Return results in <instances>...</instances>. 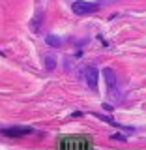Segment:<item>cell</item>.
<instances>
[{"label": "cell", "mask_w": 146, "mask_h": 150, "mask_svg": "<svg viewBox=\"0 0 146 150\" xmlns=\"http://www.w3.org/2000/svg\"><path fill=\"white\" fill-rule=\"evenodd\" d=\"M58 148L66 150H88L94 146V139L88 135H66V137L58 139Z\"/></svg>", "instance_id": "1"}, {"label": "cell", "mask_w": 146, "mask_h": 150, "mask_svg": "<svg viewBox=\"0 0 146 150\" xmlns=\"http://www.w3.org/2000/svg\"><path fill=\"white\" fill-rule=\"evenodd\" d=\"M71 9H73L75 15H88V13L97 11L99 6H97V4H92V2H86V0H75Z\"/></svg>", "instance_id": "2"}, {"label": "cell", "mask_w": 146, "mask_h": 150, "mask_svg": "<svg viewBox=\"0 0 146 150\" xmlns=\"http://www.w3.org/2000/svg\"><path fill=\"white\" fill-rule=\"evenodd\" d=\"M30 126H11V128H4L2 129V135L6 137H25V135H30L32 133Z\"/></svg>", "instance_id": "3"}, {"label": "cell", "mask_w": 146, "mask_h": 150, "mask_svg": "<svg viewBox=\"0 0 146 150\" xmlns=\"http://www.w3.org/2000/svg\"><path fill=\"white\" fill-rule=\"evenodd\" d=\"M103 79H105V83H107V92L114 94L116 84H118V75L112 71L111 68H105V69H103Z\"/></svg>", "instance_id": "4"}, {"label": "cell", "mask_w": 146, "mask_h": 150, "mask_svg": "<svg viewBox=\"0 0 146 150\" xmlns=\"http://www.w3.org/2000/svg\"><path fill=\"white\" fill-rule=\"evenodd\" d=\"M84 81H86V84L92 88V90H96L97 81H99V71H97L94 66H88V68L84 69Z\"/></svg>", "instance_id": "5"}, {"label": "cell", "mask_w": 146, "mask_h": 150, "mask_svg": "<svg viewBox=\"0 0 146 150\" xmlns=\"http://www.w3.org/2000/svg\"><path fill=\"white\" fill-rule=\"evenodd\" d=\"M41 21H43V13H37V15L30 21V28H32V32H34V34H37V32H39Z\"/></svg>", "instance_id": "6"}, {"label": "cell", "mask_w": 146, "mask_h": 150, "mask_svg": "<svg viewBox=\"0 0 146 150\" xmlns=\"http://www.w3.org/2000/svg\"><path fill=\"white\" fill-rule=\"evenodd\" d=\"M45 43L49 45V47H58L62 41H60V38H56V36H53V34H49L45 38Z\"/></svg>", "instance_id": "7"}, {"label": "cell", "mask_w": 146, "mask_h": 150, "mask_svg": "<svg viewBox=\"0 0 146 150\" xmlns=\"http://www.w3.org/2000/svg\"><path fill=\"white\" fill-rule=\"evenodd\" d=\"M45 68L47 69H54L56 68V60L53 58V56H47L45 58Z\"/></svg>", "instance_id": "8"}, {"label": "cell", "mask_w": 146, "mask_h": 150, "mask_svg": "<svg viewBox=\"0 0 146 150\" xmlns=\"http://www.w3.org/2000/svg\"><path fill=\"white\" fill-rule=\"evenodd\" d=\"M94 116H97V118H101V120H105V122H107V124H111V126H118V124H116V122H114V120H112V118H111V116H103V115H97V112H94Z\"/></svg>", "instance_id": "9"}, {"label": "cell", "mask_w": 146, "mask_h": 150, "mask_svg": "<svg viewBox=\"0 0 146 150\" xmlns=\"http://www.w3.org/2000/svg\"><path fill=\"white\" fill-rule=\"evenodd\" d=\"M112 139H118V141H126V137H124V135H120V133H116V135H112Z\"/></svg>", "instance_id": "10"}, {"label": "cell", "mask_w": 146, "mask_h": 150, "mask_svg": "<svg viewBox=\"0 0 146 150\" xmlns=\"http://www.w3.org/2000/svg\"><path fill=\"white\" fill-rule=\"evenodd\" d=\"M103 109H105V111H112V105H109V103H103Z\"/></svg>", "instance_id": "11"}, {"label": "cell", "mask_w": 146, "mask_h": 150, "mask_svg": "<svg viewBox=\"0 0 146 150\" xmlns=\"http://www.w3.org/2000/svg\"><path fill=\"white\" fill-rule=\"evenodd\" d=\"M107 2H112V0H107Z\"/></svg>", "instance_id": "12"}]
</instances>
